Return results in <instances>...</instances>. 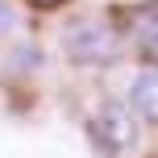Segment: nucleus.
<instances>
[{
  "label": "nucleus",
  "mask_w": 158,
  "mask_h": 158,
  "mask_svg": "<svg viewBox=\"0 0 158 158\" xmlns=\"http://www.w3.org/2000/svg\"><path fill=\"white\" fill-rule=\"evenodd\" d=\"M63 42V54L79 67H108L121 58V29L108 21V17H96V13H83V17H71L58 33Z\"/></svg>",
  "instance_id": "f257e3e1"
},
{
  "label": "nucleus",
  "mask_w": 158,
  "mask_h": 158,
  "mask_svg": "<svg viewBox=\"0 0 158 158\" xmlns=\"http://www.w3.org/2000/svg\"><path fill=\"white\" fill-rule=\"evenodd\" d=\"M87 137L96 142V150L108 154V158L129 154L137 146V137H142V125H137V112L129 108V100H117V96L100 100L96 112L87 117Z\"/></svg>",
  "instance_id": "f03ea898"
},
{
  "label": "nucleus",
  "mask_w": 158,
  "mask_h": 158,
  "mask_svg": "<svg viewBox=\"0 0 158 158\" xmlns=\"http://www.w3.org/2000/svg\"><path fill=\"white\" fill-rule=\"evenodd\" d=\"M129 42H133V50L150 67H158V0L142 4L133 17H129Z\"/></svg>",
  "instance_id": "7ed1b4c3"
},
{
  "label": "nucleus",
  "mask_w": 158,
  "mask_h": 158,
  "mask_svg": "<svg viewBox=\"0 0 158 158\" xmlns=\"http://www.w3.org/2000/svg\"><path fill=\"white\" fill-rule=\"evenodd\" d=\"M129 108H133L137 117H146L150 125H158V67L142 71L129 83Z\"/></svg>",
  "instance_id": "20e7f679"
},
{
  "label": "nucleus",
  "mask_w": 158,
  "mask_h": 158,
  "mask_svg": "<svg viewBox=\"0 0 158 158\" xmlns=\"http://www.w3.org/2000/svg\"><path fill=\"white\" fill-rule=\"evenodd\" d=\"M17 25V13H13V4H8V0H0V38H4L8 29H13Z\"/></svg>",
  "instance_id": "39448f33"
},
{
  "label": "nucleus",
  "mask_w": 158,
  "mask_h": 158,
  "mask_svg": "<svg viewBox=\"0 0 158 158\" xmlns=\"http://www.w3.org/2000/svg\"><path fill=\"white\" fill-rule=\"evenodd\" d=\"M29 4H38V8H54V4H63V0H29Z\"/></svg>",
  "instance_id": "423d86ee"
}]
</instances>
